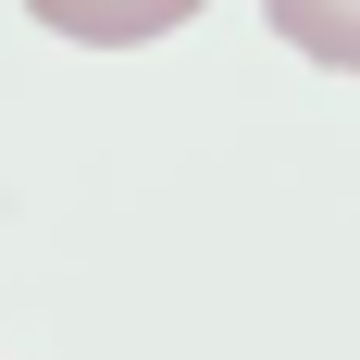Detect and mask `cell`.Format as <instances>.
Returning a JSON list of instances; mask_svg holds the SVG:
<instances>
[{
	"instance_id": "cell-1",
	"label": "cell",
	"mask_w": 360,
	"mask_h": 360,
	"mask_svg": "<svg viewBox=\"0 0 360 360\" xmlns=\"http://www.w3.org/2000/svg\"><path fill=\"white\" fill-rule=\"evenodd\" d=\"M50 37H87V50H149V37H174L199 0H25Z\"/></svg>"
},
{
	"instance_id": "cell-2",
	"label": "cell",
	"mask_w": 360,
	"mask_h": 360,
	"mask_svg": "<svg viewBox=\"0 0 360 360\" xmlns=\"http://www.w3.org/2000/svg\"><path fill=\"white\" fill-rule=\"evenodd\" d=\"M261 13H274V37H286V50L360 75V0H261Z\"/></svg>"
}]
</instances>
